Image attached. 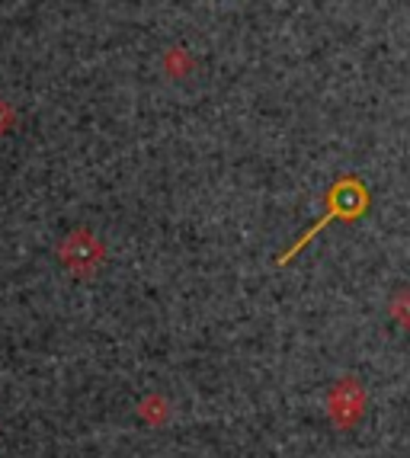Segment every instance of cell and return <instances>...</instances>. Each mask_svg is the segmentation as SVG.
<instances>
[{
  "label": "cell",
  "instance_id": "1",
  "mask_svg": "<svg viewBox=\"0 0 410 458\" xmlns=\"http://www.w3.org/2000/svg\"><path fill=\"white\" fill-rule=\"evenodd\" d=\"M327 215L320 218L318 225H314L308 234L302 237V241H295V247L292 250H286L279 257V263H289L292 257H295L298 250H302L308 241H312L314 234H318L320 228H327V225L334 222V218H346V222H353V218H359V215L365 212V206H369V196H365V186L359 183L356 176H343V180H337V186L330 190V196H327Z\"/></svg>",
  "mask_w": 410,
  "mask_h": 458
},
{
  "label": "cell",
  "instance_id": "2",
  "mask_svg": "<svg viewBox=\"0 0 410 458\" xmlns=\"http://www.w3.org/2000/svg\"><path fill=\"white\" fill-rule=\"evenodd\" d=\"M330 407H334V417H340L343 407L350 411V417L356 420L359 417V407H363V391H359L356 382H340V388L334 391V401H330Z\"/></svg>",
  "mask_w": 410,
  "mask_h": 458
}]
</instances>
